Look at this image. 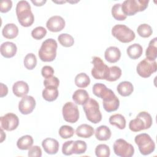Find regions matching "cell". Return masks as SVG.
<instances>
[{
  "mask_svg": "<svg viewBox=\"0 0 157 157\" xmlns=\"http://www.w3.org/2000/svg\"><path fill=\"white\" fill-rule=\"evenodd\" d=\"M83 109L86 118L90 122L97 124L102 120V114L99 110V103L94 99L90 98L83 105Z\"/></svg>",
  "mask_w": 157,
  "mask_h": 157,
  "instance_id": "obj_4",
  "label": "cell"
},
{
  "mask_svg": "<svg viewBox=\"0 0 157 157\" xmlns=\"http://www.w3.org/2000/svg\"><path fill=\"white\" fill-rule=\"evenodd\" d=\"M36 107V100L31 96L23 97L18 104V110L21 113L28 115L31 113Z\"/></svg>",
  "mask_w": 157,
  "mask_h": 157,
  "instance_id": "obj_14",
  "label": "cell"
},
{
  "mask_svg": "<svg viewBox=\"0 0 157 157\" xmlns=\"http://www.w3.org/2000/svg\"><path fill=\"white\" fill-rule=\"evenodd\" d=\"M134 142L138 146L140 153L143 155H150L155 149L154 141L147 133H142L136 136Z\"/></svg>",
  "mask_w": 157,
  "mask_h": 157,
  "instance_id": "obj_6",
  "label": "cell"
},
{
  "mask_svg": "<svg viewBox=\"0 0 157 157\" xmlns=\"http://www.w3.org/2000/svg\"><path fill=\"white\" fill-rule=\"evenodd\" d=\"M31 2H32L36 6H43L47 1H46V0H42V1H33V0H32Z\"/></svg>",
  "mask_w": 157,
  "mask_h": 157,
  "instance_id": "obj_46",
  "label": "cell"
},
{
  "mask_svg": "<svg viewBox=\"0 0 157 157\" xmlns=\"http://www.w3.org/2000/svg\"><path fill=\"white\" fill-rule=\"evenodd\" d=\"M146 58L150 61H155L157 56V38L155 37L149 42L145 52Z\"/></svg>",
  "mask_w": 157,
  "mask_h": 157,
  "instance_id": "obj_25",
  "label": "cell"
},
{
  "mask_svg": "<svg viewBox=\"0 0 157 157\" xmlns=\"http://www.w3.org/2000/svg\"><path fill=\"white\" fill-rule=\"evenodd\" d=\"M94 133V128L87 124H82L78 126L75 131L76 135L82 138H90Z\"/></svg>",
  "mask_w": 157,
  "mask_h": 157,
  "instance_id": "obj_20",
  "label": "cell"
},
{
  "mask_svg": "<svg viewBox=\"0 0 157 157\" xmlns=\"http://www.w3.org/2000/svg\"><path fill=\"white\" fill-rule=\"evenodd\" d=\"M47 29L52 32H59L63 30L65 26V21L63 17L59 15L51 17L46 23Z\"/></svg>",
  "mask_w": 157,
  "mask_h": 157,
  "instance_id": "obj_15",
  "label": "cell"
},
{
  "mask_svg": "<svg viewBox=\"0 0 157 157\" xmlns=\"http://www.w3.org/2000/svg\"><path fill=\"white\" fill-rule=\"evenodd\" d=\"M15 10L18 21L22 26L29 27L33 25L34 21V17L31 12V6L28 1H18Z\"/></svg>",
  "mask_w": 157,
  "mask_h": 157,
  "instance_id": "obj_1",
  "label": "cell"
},
{
  "mask_svg": "<svg viewBox=\"0 0 157 157\" xmlns=\"http://www.w3.org/2000/svg\"><path fill=\"white\" fill-rule=\"evenodd\" d=\"M57 47L58 44L55 39L50 38L44 40L38 52L40 60L44 62L53 61L56 56Z\"/></svg>",
  "mask_w": 157,
  "mask_h": 157,
  "instance_id": "obj_2",
  "label": "cell"
},
{
  "mask_svg": "<svg viewBox=\"0 0 157 157\" xmlns=\"http://www.w3.org/2000/svg\"><path fill=\"white\" fill-rule=\"evenodd\" d=\"M73 140H69L64 142L62 146V153L64 155L69 156L73 154Z\"/></svg>",
  "mask_w": 157,
  "mask_h": 157,
  "instance_id": "obj_40",
  "label": "cell"
},
{
  "mask_svg": "<svg viewBox=\"0 0 157 157\" xmlns=\"http://www.w3.org/2000/svg\"><path fill=\"white\" fill-rule=\"evenodd\" d=\"M28 155L30 157H40L42 156V150L37 145L32 146L28 150Z\"/></svg>",
  "mask_w": 157,
  "mask_h": 157,
  "instance_id": "obj_42",
  "label": "cell"
},
{
  "mask_svg": "<svg viewBox=\"0 0 157 157\" xmlns=\"http://www.w3.org/2000/svg\"><path fill=\"white\" fill-rule=\"evenodd\" d=\"M104 57L107 61L110 63L117 62L121 57V52L117 47H108L104 52Z\"/></svg>",
  "mask_w": 157,
  "mask_h": 157,
  "instance_id": "obj_18",
  "label": "cell"
},
{
  "mask_svg": "<svg viewBox=\"0 0 157 157\" xmlns=\"http://www.w3.org/2000/svg\"><path fill=\"white\" fill-rule=\"evenodd\" d=\"M59 142L53 138H46L42 142V146L47 154L55 155L59 150Z\"/></svg>",
  "mask_w": 157,
  "mask_h": 157,
  "instance_id": "obj_16",
  "label": "cell"
},
{
  "mask_svg": "<svg viewBox=\"0 0 157 157\" xmlns=\"http://www.w3.org/2000/svg\"><path fill=\"white\" fill-rule=\"evenodd\" d=\"M41 74L45 78H47L53 76L54 74V69L50 66H44L42 68Z\"/></svg>",
  "mask_w": 157,
  "mask_h": 157,
  "instance_id": "obj_44",
  "label": "cell"
},
{
  "mask_svg": "<svg viewBox=\"0 0 157 157\" xmlns=\"http://www.w3.org/2000/svg\"><path fill=\"white\" fill-rule=\"evenodd\" d=\"M62 113L64 120L68 123H74L79 118L78 107L72 102H67L63 105Z\"/></svg>",
  "mask_w": 157,
  "mask_h": 157,
  "instance_id": "obj_12",
  "label": "cell"
},
{
  "mask_svg": "<svg viewBox=\"0 0 157 157\" xmlns=\"http://www.w3.org/2000/svg\"><path fill=\"white\" fill-rule=\"evenodd\" d=\"M12 91L17 97L23 98L28 94L29 86L28 83L24 81H17L13 85Z\"/></svg>",
  "mask_w": 157,
  "mask_h": 157,
  "instance_id": "obj_19",
  "label": "cell"
},
{
  "mask_svg": "<svg viewBox=\"0 0 157 157\" xmlns=\"http://www.w3.org/2000/svg\"><path fill=\"white\" fill-rule=\"evenodd\" d=\"M95 137L100 141L109 140L112 135L111 131L107 126L101 125L98 127L95 131Z\"/></svg>",
  "mask_w": 157,
  "mask_h": 157,
  "instance_id": "obj_24",
  "label": "cell"
},
{
  "mask_svg": "<svg viewBox=\"0 0 157 157\" xmlns=\"http://www.w3.org/2000/svg\"><path fill=\"white\" fill-rule=\"evenodd\" d=\"M74 128L69 125H63L59 129V135L62 139H68L72 137L74 134Z\"/></svg>",
  "mask_w": 157,
  "mask_h": 157,
  "instance_id": "obj_36",
  "label": "cell"
},
{
  "mask_svg": "<svg viewBox=\"0 0 157 157\" xmlns=\"http://www.w3.org/2000/svg\"><path fill=\"white\" fill-rule=\"evenodd\" d=\"M1 128L7 131L15 129L19 124L18 117L13 113H7L0 118Z\"/></svg>",
  "mask_w": 157,
  "mask_h": 157,
  "instance_id": "obj_13",
  "label": "cell"
},
{
  "mask_svg": "<svg viewBox=\"0 0 157 157\" xmlns=\"http://www.w3.org/2000/svg\"><path fill=\"white\" fill-rule=\"evenodd\" d=\"M112 34L120 42L129 43L132 41L136 37L134 32L124 25H115L112 29Z\"/></svg>",
  "mask_w": 157,
  "mask_h": 157,
  "instance_id": "obj_8",
  "label": "cell"
},
{
  "mask_svg": "<svg viewBox=\"0 0 157 157\" xmlns=\"http://www.w3.org/2000/svg\"><path fill=\"white\" fill-rule=\"evenodd\" d=\"M87 148L86 144L85 141L78 140L74 141L73 144V153L80 155L84 153Z\"/></svg>",
  "mask_w": 157,
  "mask_h": 157,
  "instance_id": "obj_37",
  "label": "cell"
},
{
  "mask_svg": "<svg viewBox=\"0 0 157 157\" xmlns=\"http://www.w3.org/2000/svg\"><path fill=\"white\" fill-rule=\"evenodd\" d=\"M95 154L98 157H109L110 154V150L108 145L99 144L95 148Z\"/></svg>",
  "mask_w": 157,
  "mask_h": 157,
  "instance_id": "obj_38",
  "label": "cell"
},
{
  "mask_svg": "<svg viewBox=\"0 0 157 157\" xmlns=\"http://www.w3.org/2000/svg\"><path fill=\"white\" fill-rule=\"evenodd\" d=\"M121 75V69L116 66L109 67V71L107 78L105 79L109 82H115L120 78Z\"/></svg>",
  "mask_w": 157,
  "mask_h": 157,
  "instance_id": "obj_32",
  "label": "cell"
},
{
  "mask_svg": "<svg viewBox=\"0 0 157 157\" xmlns=\"http://www.w3.org/2000/svg\"><path fill=\"white\" fill-rule=\"evenodd\" d=\"M100 98L102 99V104L104 110L107 112L117 110L120 105V101L113 91L106 88L101 94Z\"/></svg>",
  "mask_w": 157,
  "mask_h": 157,
  "instance_id": "obj_7",
  "label": "cell"
},
{
  "mask_svg": "<svg viewBox=\"0 0 157 157\" xmlns=\"http://www.w3.org/2000/svg\"><path fill=\"white\" fill-rule=\"evenodd\" d=\"M2 34L6 39H14L18 34V28L14 23H7L4 26Z\"/></svg>",
  "mask_w": 157,
  "mask_h": 157,
  "instance_id": "obj_21",
  "label": "cell"
},
{
  "mask_svg": "<svg viewBox=\"0 0 157 157\" xmlns=\"http://www.w3.org/2000/svg\"><path fill=\"white\" fill-rule=\"evenodd\" d=\"M23 63H24L25 67L28 70L33 69L36 66V64H37V58L36 55L33 53L27 54L24 58Z\"/></svg>",
  "mask_w": 157,
  "mask_h": 157,
  "instance_id": "obj_34",
  "label": "cell"
},
{
  "mask_svg": "<svg viewBox=\"0 0 157 157\" xmlns=\"http://www.w3.org/2000/svg\"><path fill=\"white\" fill-rule=\"evenodd\" d=\"M47 34V30L42 26H37L31 31L32 37L36 40H40L44 38Z\"/></svg>",
  "mask_w": 157,
  "mask_h": 157,
  "instance_id": "obj_39",
  "label": "cell"
},
{
  "mask_svg": "<svg viewBox=\"0 0 157 157\" xmlns=\"http://www.w3.org/2000/svg\"><path fill=\"white\" fill-rule=\"evenodd\" d=\"M90 99L88 92L83 89L77 90L72 94L74 102L78 105H83Z\"/></svg>",
  "mask_w": 157,
  "mask_h": 157,
  "instance_id": "obj_22",
  "label": "cell"
},
{
  "mask_svg": "<svg viewBox=\"0 0 157 157\" xmlns=\"http://www.w3.org/2000/svg\"><path fill=\"white\" fill-rule=\"evenodd\" d=\"M157 70L156 61H150L147 58L142 60L137 66L136 71L137 74L143 78L149 77Z\"/></svg>",
  "mask_w": 157,
  "mask_h": 157,
  "instance_id": "obj_11",
  "label": "cell"
},
{
  "mask_svg": "<svg viewBox=\"0 0 157 157\" xmlns=\"http://www.w3.org/2000/svg\"><path fill=\"white\" fill-rule=\"evenodd\" d=\"M112 15L113 17L118 21H123L126 18V17L123 12L121 9V4L117 3L114 4L112 7Z\"/></svg>",
  "mask_w": 157,
  "mask_h": 157,
  "instance_id": "obj_31",
  "label": "cell"
},
{
  "mask_svg": "<svg viewBox=\"0 0 157 157\" xmlns=\"http://www.w3.org/2000/svg\"><path fill=\"white\" fill-rule=\"evenodd\" d=\"M126 52L130 58L136 59L141 56L143 52V48L140 44L134 43L128 47Z\"/></svg>",
  "mask_w": 157,
  "mask_h": 157,
  "instance_id": "obj_26",
  "label": "cell"
},
{
  "mask_svg": "<svg viewBox=\"0 0 157 157\" xmlns=\"http://www.w3.org/2000/svg\"><path fill=\"white\" fill-rule=\"evenodd\" d=\"M138 34L144 38L149 37L153 33V30L151 27L146 23L140 25L137 29Z\"/></svg>",
  "mask_w": 157,
  "mask_h": 157,
  "instance_id": "obj_35",
  "label": "cell"
},
{
  "mask_svg": "<svg viewBox=\"0 0 157 157\" xmlns=\"http://www.w3.org/2000/svg\"><path fill=\"white\" fill-rule=\"evenodd\" d=\"M91 63L93 67L91 70V75L98 80H105L107 77L109 67L106 65L102 59L98 56H94L93 58Z\"/></svg>",
  "mask_w": 157,
  "mask_h": 157,
  "instance_id": "obj_9",
  "label": "cell"
},
{
  "mask_svg": "<svg viewBox=\"0 0 157 157\" xmlns=\"http://www.w3.org/2000/svg\"><path fill=\"white\" fill-rule=\"evenodd\" d=\"M109 121L111 125L116 126L120 129H124L126 127V120L121 114L117 113L111 115Z\"/></svg>",
  "mask_w": 157,
  "mask_h": 157,
  "instance_id": "obj_29",
  "label": "cell"
},
{
  "mask_svg": "<svg viewBox=\"0 0 157 157\" xmlns=\"http://www.w3.org/2000/svg\"><path fill=\"white\" fill-rule=\"evenodd\" d=\"M58 40L59 44L64 47H70L74 44V39L72 36L67 33H63L58 36Z\"/></svg>",
  "mask_w": 157,
  "mask_h": 157,
  "instance_id": "obj_33",
  "label": "cell"
},
{
  "mask_svg": "<svg viewBox=\"0 0 157 157\" xmlns=\"http://www.w3.org/2000/svg\"><path fill=\"white\" fill-rule=\"evenodd\" d=\"M151 116L147 112L142 111L138 113L136 118L131 120L129 123V128L133 132H139L147 129L152 125Z\"/></svg>",
  "mask_w": 157,
  "mask_h": 157,
  "instance_id": "obj_3",
  "label": "cell"
},
{
  "mask_svg": "<svg viewBox=\"0 0 157 157\" xmlns=\"http://www.w3.org/2000/svg\"><path fill=\"white\" fill-rule=\"evenodd\" d=\"M58 96V90L57 88L53 86L45 87L42 91L43 98L48 102L54 101Z\"/></svg>",
  "mask_w": 157,
  "mask_h": 157,
  "instance_id": "obj_27",
  "label": "cell"
},
{
  "mask_svg": "<svg viewBox=\"0 0 157 157\" xmlns=\"http://www.w3.org/2000/svg\"><path fill=\"white\" fill-rule=\"evenodd\" d=\"M5 139H6V134L4 132L3 129L1 128V142L2 143Z\"/></svg>",
  "mask_w": 157,
  "mask_h": 157,
  "instance_id": "obj_47",
  "label": "cell"
},
{
  "mask_svg": "<svg viewBox=\"0 0 157 157\" xmlns=\"http://www.w3.org/2000/svg\"><path fill=\"white\" fill-rule=\"evenodd\" d=\"M33 144V139L31 136L25 135L20 137L17 142V147L21 150H29Z\"/></svg>",
  "mask_w": 157,
  "mask_h": 157,
  "instance_id": "obj_28",
  "label": "cell"
},
{
  "mask_svg": "<svg viewBox=\"0 0 157 157\" xmlns=\"http://www.w3.org/2000/svg\"><path fill=\"white\" fill-rule=\"evenodd\" d=\"M117 90L120 95L126 97L132 93L134 91V86L130 82L123 81L118 85Z\"/></svg>",
  "mask_w": 157,
  "mask_h": 157,
  "instance_id": "obj_23",
  "label": "cell"
},
{
  "mask_svg": "<svg viewBox=\"0 0 157 157\" xmlns=\"http://www.w3.org/2000/svg\"><path fill=\"white\" fill-rule=\"evenodd\" d=\"M74 82L78 88H86L90 83V78L86 74L82 72L75 76Z\"/></svg>",
  "mask_w": 157,
  "mask_h": 157,
  "instance_id": "obj_30",
  "label": "cell"
},
{
  "mask_svg": "<svg viewBox=\"0 0 157 157\" xmlns=\"http://www.w3.org/2000/svg\"><path fill=\"white\" fill-rule=\"evenodd\" d=\"M1 54L4 58H10L14 56L17 51V45L12 42H5L1 45Z\"/></svg>",
  "mask_w": 157,
  "mask_h": 157,
  "instance_id": "obj_17",
  "label": "cell"
},
{
  "mask_svg": "<svg viewBox=\"0 0 157 157\" xmlns=\"http://www.w3.org/2000/svg\"><path fill=\"white\" fill-rule=\"evenodd\" d=\"M44 85L45 87L53 86V87L58 88L59 85V80L56 77L52 76L51 77L45 78L44 81Z\"/></svg>",
  "mask_w": 157,
  "mask_h": 157,
  "instance_id": "obj_41",
  "label": "cell"
},
{
  "mask_svg": "<svg viewBox=\"0 0 157 157\" xmlns=\"http://www.w3.org/2000/svg\"><path fill=\"white\" fill-rule=\"evenodd\" d=\"M113 148L115 154L121 157H131L134 153V147L123 139L116 140Z\"/></svg>",
  "mask_w": 157,
  "mask_h": 157,
  "instance_id": "obj_10",
  "label": "cell"
},
{
  "mask_svg": "<svg viewBox=\"0 0 157 157\" xmlns=\"http://www.w3.org/2000/svg\"><path fill=\"white\" fill-rule=\"evenodd\" d=\"M12 7V2L10 0H4L0 2V11L2 13L9 12Z\"/></svg>",
  "mask_w": 157,
  "mask_h": 157,
  "instance_id": "obj_43",
  "label": "cell"
},
{
  "mask_svg": "<svg viewBox=\"0 0 157 157\" xmlns=\"http://www.w3.org/2000/svg\"><path fill=\"white\" fill-rule=\"evenodd\" d=\"M8 93V88L7 86L3 84L2 83H1V98L6 96Z\"/></svg>",
  "mask_w": 157,
  "mask_h": 157,
  "instance_id": "obj_45",
  "label": "cell"
},
{
  "mask_svg": "<svg viewBox=\"0 0 157 157\" xmlns=\"http://www.w3.org/2000/svg\"><path fill=\"white\" fill-rule=\"evenodd\" d=\"M148 2V0H126L121 4V9L126 16H131L145 10Z\"/></svg>",
  "mask_w": 157,
  "mask_h": 157,
  "instance_id": "obj_5",
  "label": "cell"
}]
</instances>
